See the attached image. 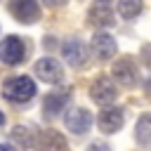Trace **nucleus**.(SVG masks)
<instances>
[{"label":"nucleus","mask_w":151,"mask_h":151,"mask_svg":"<svg viewBox=\"0 0 151 151\" xmlns=\"http://www.w3.org/2000/svg\"><path fill=\"white\" fill-rule=\"evenodd\" d=\"M33 94H35V83L28 76H12L2 85V97L12 104H24L33 99Z\"/></svg>","instance_id":"obj_1"},{"label":"nucleus","mask_w":151,"mask_h":151,"mask_svg":"<svg viewBox=\"0 0 151 151\" xmlns=\"http://www.w3.org/2000/svg\"><path fill=\"white\" fill-rule=\"evenodd\" d=\"M26 57V45L21 38L17 35H7L2 42H0V61L7 64V66H14V64H21Z\"/></svg>","instance_id":"obj_2"},{"label":"nucleus","mask_w":151,"mask_h":151,"mask_svg":"<svg viewBox=\"0 0 151 151\" xmlns=\"http://www.w3.org/2000/svg\"><path fill=\"white\" fill-rule=\"evenodd\" d=\"M90 97H92L94 104H99V106H109V104L116 101L118 90H116V85H113V80H111L109 76H101V78H97V80L92 83V87H90Z\"/></svg>","instance_id":"obj_3"},{"label":"nucleus","mask_w":151,"mask_h":151,"mask_svg":"<svg viewBox=\"0 0 151 151\" xmlns=\"http://www.w3.org/2000/svg\"><path fill=\"white\" fill-rule=\"evenodd\" d=\"M111 76H113V80H118L123 87H132V85H137V80H139L137 64H134L132 59H127V57H123V59L113 61Z\"/></svg>","instance_id":"obj_4"},{"label":"nucleus","mask_w":151,"mask_h":151,"mask_svg":"<svg viewBox=\"0 0 151 151\" xmlns=\"http://www.w3.org/2000/svg\"><path fill=\"white\" fill-rule=\"evenodd\" d=\"M9 12L21 24H33V21L40 19L38 0H9Z\"/></svg>","instance_id":"obj_5"},{"label":"nucleus","mask_w":151,"mask_h":151,"mask_svg":"<svg viewBox=\"0 0 151 151\" xmlns=\"http://www.w3.org/2000/svg\"><path fill=\"white\" fill-rule=\"evenodd\" d=\"M33 71H35V76H38L40 80H45V83H59V80L64 78V68H61V64H59L57 59H52V57H42V59H38L35 66H33Z\"/></svg>","instance_id":"obj_6"},{"label":"nucleus","mask_w":151,"mask_h":151,"mask_svg":"<svg viewBox=\"0 0 151 151\" xmlns=\"http://www.w3.org/2000/svg\"><path fill=\"white\" fill-rule=\"evenodd\" d=\"M64 123H66L68 132H73V134H85V132L90 130V125H92V113H90L87 109H83V106H76V109H71V111L66 113Z\"/></svg>","instance_id":"obj_7"},{"label":"nucleus","mask_w":151,"mask_h":151,"mask_svg":"<svg viewBox=\"0 0 151 151\" xmlns=\"http://www.w3.org/2000/svg\"><path fill=\"white\" fill-rule=\"evenodd\" d=\"M61 57L66 59V64H71V66L76 68V66H83V64L87 61V50H85L83 40L68 38V40L61 45Z\"/></svg>","instance_id":"obj_8"},{"label":"nucleus","mask_w":151,"mask_h":151,"mask_svg":"<svg viewBox=\"0 0 151 151\" xmlns=\"http://www.w3.org/2000/svg\"><path fill=\"white\" fill-rule=\"evenodd\" d=\"M123 123H125V116H123V109H118V106L104 109V111L97 116V125H99V130L106 132V134L118 132V130L123 127Z\"/></svg>","instance_id":"obj_9"},{"label":"nucleus","mask_w":151,"mask_h":151,"mask_svg":"<svg viewBox=\"0 0 151 151\" xmlns=\"http://www.w3.org/2000/svg\"><path fill=\"white\" fill-rule=\"evenodd\" d=\"M66 104H68V92L66 90H54V92L45 94V99H42V113H45V118H54L57 113L64 111Z\"/></svg>","instance_id":"obj_10"},{"label":"nucleus","mask_w":151,"mask_h":151,"mask_svg":"<svg viewBox=\"0 0 151 151\" xmlns=\"http://www.w3.org/2000/svg\"><path fill=\"white\" fill-rule=\"evenodd\" d=\"M92 50H94V57L97 59H101V61H106V59H111L113 54H116V40H113V35H109V33H94V38H92Z\"/></svg>","instance_id":"obj_11"},{"label":"nucleus","mask_w":151,"mask_h":151,"mask_svg":"<svg viewBox=\"0 0 151 151\" xmlns=\"http://www.w3.org/2000/svg\"><path fill=\"white\" fill-rule=\"evenodd\" d=\"M35 149L38 151H66V142L61 134L52 132V130H45L35 137Z\"/></svg>","instance_id":"obj_12"},{"label":"nucleus","mask_w":151,"mask_h":151,"mask_svg":"<svg viewBox=\"0 0 151 151\" xmlns=\"http://www.w3.org/2000/svg\"><path fill=\"white\" fill-rule=\"evenodd\" d=\"M90 21H92L94 26H109V24L113 21V12H111V7L104 5V2L94 5V7L90 9Z\"/></svg>","instance_id":"obj_13"},{"label":"nucleus","mask_w":151,"mask_h":151,"mask_svg":"<svg viewBox=\"0 0 151 151\" xmlns=\"http://www.w3.org/2000/svg\"><path fill=\"white\" fill-rule=\"evenodd\" d=\"M149 127H151V118H149V113H144L142 118H139V123H137V132H134V139H137V144L139 146H149V142H151V132H149Z\"/></svg>","instance_id":"obj_14"},{"label":"nucleus","mask_w":151,"mask_h":151,"mask_svg":"<svg viewBox=\"0 0 151 151\" xmlns=\"http://www.w3.org/2000/svg\"><path fill=\"white\" fill-rule=\"evenodd\" d=\"M118 12H120V17L123 19H134V17H139V12H142V0H120L118 2Z\"/></svg>","instance_id":"obj_15"},{"label":"nucleus","mask_w":151,"mask_h":151,"mask_svg":"<svg viewBox=\"0 0 151 151\" xmlns=\"http://www.w3.org/2000/svg\"><path fill=\"white\" fill-rule=\"evenodd\" d=\"M12 142H14L19 149H31V146H33V134H31L26 127H14V130H12Z\"/></svg>","instance_id":"obj_16"},{"label":"nucleus","mask_w":151,"mask_h":151,"mask_svg":"<svg viewBox=\"0 0 151 151\" xmlns=\"http://www.w3.org/2000/svg\"><path fill=\"white\" fill-rule=\"evenodd\" d=\"M90 151H111V149L104 142H94V144H90Z\"/></svg>","instance_id":"obj_17"},{"label":"nucleus","mask_w":151,"mask_h":151,"mask_svg":"<svg viewBox=\"0 0 151 151\" xmlns=\"http://www.w3.org/2000/svg\"><path fill=\"white\" fill-rule=\"evenodd\" d=\"M45 5H50V7H59V5H64L66 0H42Z\"/></svg>","instance_id":"obj_18"},{"label":"nucleus","mask_w":151,"mask_h":151,"mask_svg":"<svg viewBox=\"0 0 151 151\" xmlns=\"http://www.w3.org/2000/svg\"><path fill=\"white\" fill-rule=\"evenodd\" d=\"M0 151H12V146L9 144H0Z\"/></svg>","instance_id":"obj_19"},{"label":"nucleus","mask_w":151,"mask_h":151,"mask_svg":"<svg viewBox=\"0 0 151 151\" xmlns=\"http://www.w3.org/2000/svg\"><path fill=\"white\" fill-rule=\"evenodd\" d=\"M5 125V116H2V111H0V127Z\"/></svg>","instance_id":"obj_20"},{"label":"nucleus","mask_w":151,"mask_h":151,"mask_svg":"<svg viewBox=\"0 0 151 151\" xmlns=\"http://www.w3.org/2000/svg\"><path fill=\"white\" fill-rule=\"evenodd\" d=\"M99 2H104V5H109V2H111V0H99Z\"/></svg>","instance_id":"obj_21"}]
</instances>
